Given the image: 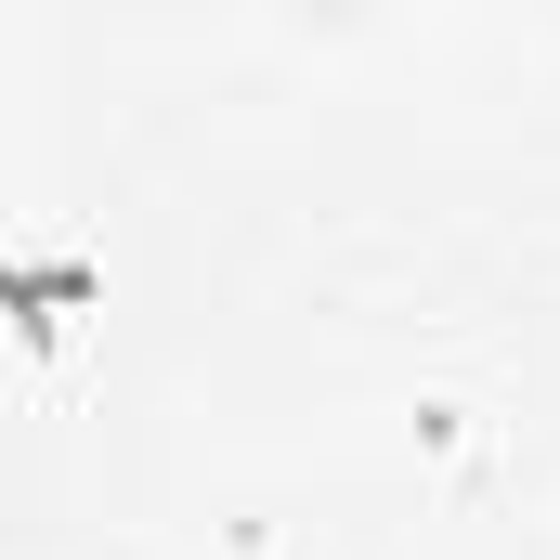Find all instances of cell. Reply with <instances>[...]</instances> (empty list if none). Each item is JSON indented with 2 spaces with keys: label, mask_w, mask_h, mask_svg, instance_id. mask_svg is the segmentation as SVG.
I'll list each match as a JSON object with an SVG mask.
<instances>
[{
  "label": "cell",
  "mask_w": 560,
  "mask_h": 560,
  "mask_svg": "<svg viewBox=\"0 0 560 560\" xmlns=\"http://www.w3.org/2000/svg\"><path fill=\"white\" fill-rule=\"evenodd\" d=\"M92 300H105V261H79V248H66V261H13V248H0V313H13L26 352H52L66 313H92Z\"/></svg>",
  "instance_id": "obj_1"
}]
</instances>
